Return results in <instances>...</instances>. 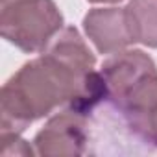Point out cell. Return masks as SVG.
Here are the masks:
<instances>
[{
  "instance_id": "cell-1",
  "label": "cell",
  "mask_w": 157,
  "mask_h": 157,
  "mask_svg": "<svg viewBox=\"0 0 157 157\" xmlns=\"http://www.w3.org/2000/svg\"><path fill=\"white\" fill-rule=\"evenodd\" d=\"M105 100L100 70L80 74L48 52L24 63L0 93V135H21L32 122L63 107L89 117Z\"/></svg>"
},
{
  "instance_id": "cell-2",
  "label": "cell",
  "mask_w": 157,
  "mask_h": 157,
  "mask_svg": "<svg viewBox=\"0 0 157 157\" xmlns=\"http://www.w3.org/2000/svg\"><path fill=\"white\" fill-rule=\"evenodd\" d=\"M63 28L54 0H0V33L24 54H41Z\"/></svg>"
},
{
  "instance_id": "cell-3",
  "label": "cell",
  "mask_w": 157,
  "mask_h": 157,
  "mask_svg": "<svg viewBox=\"0 0 157 157\" xmlns=\"http://www.w3.org/2000/svg\"><path fill=\"white\" fill-rule=\"evenodd\" d=\"M100 74L105 85V100L122 113L126 105L157 78V65L146 52L126 48L111 54L104 61Z\"/></svg>"
},
{
  "instance_id": "cell-4",
  "label": "cell",
  "mask_w": 157,
  "mask_h": 157,
  "mask_svg": "<svg viewBox=\"0 0 157 157\" xmlns=\"http://www.w3.org/2000/svg\"><path fill=\"white\" fill-rule=\"evenodd\" d=\"M89 133L85 117L63 109L52 115L46 124L35 133L33 148L43 157H72L87 151Z\"/></svg>"
},
{
  "instance_id": "cell-5",
  "label": "cell",
  "mask_w": 157,
  "mask_h": 157,
  "mask_svg": "<svg viewBox=\"0 0 157 157\" xmlns=\"http://www.w3.org/2000/svg\"><path fill=\"white\" fill-rule=\"evenodd\" d=\"M83 32L98 54L111 56L137 43L126 8H93L83 17Z\"/></svg>"
},
{
  "instance_id": "cell-6",
  "label": "cell",
  "mask_w": 157,
  "mask_h": 157,
  "mask_svg": "<svg viewBox=\"0 0 157 157\" xmlns=\"http://www.w3.org/2000/svg\"><path fill=\"white\" fill-rule=\"evenodd\" d=\"M122 115L139 139L157 148V78L126 105Z\"/></svg>"
},
{
  "instance_id": "cell-7",
  "label": "cell",
  "mask_w": 157,
  "mask_h": 157,
  "mask_svg": "<svg viewBox=\"0 0 157 157\" xmlns=\"http://www.w3.org/2000/svg\"><path fill=\"white\" fill-rule=\"evenodd\" d=\"M126 10L137 43L157 48V0H129Z\"/></svg>"
},
{
  "instance_id": "cell-8",
  "label": "cell",
  "mask_w": 157,
  "mask_h": 157,
  "mask_svg": "<svg viewBox=\"0 0 157 157\" xmlns=\"http://www.w3.org/2000/svg\"><path fill=\"white\" fill-rule=\"evenodd\" d=\"M4 142V155H32L35 153V148H32L24 139H21V135H0Z\"/></svg>"
},
{
  "instance_id": "cell-9",
  "label": "cell",
  "mask_w": 157,
  "mask_h": 157,
  "mask_svg": "<svg viewBox=\"0 0 157 157\" xmlns=\"http://www.w3.org/2000/svg\"><path fill=\"white\" fill-rule=\"evenodd\" d=\"M87 2H91V4H118L122 0H87Z\"/></svg>"
}]
</instances>
